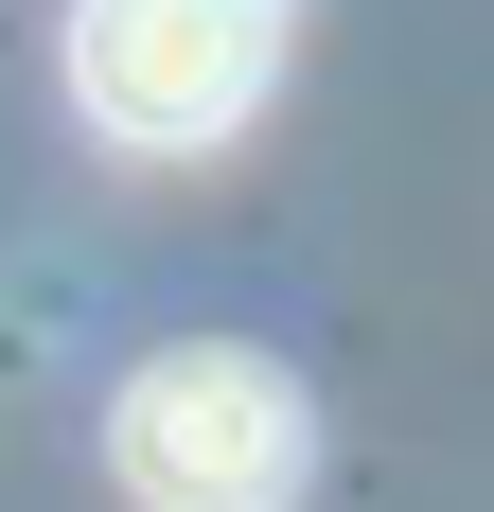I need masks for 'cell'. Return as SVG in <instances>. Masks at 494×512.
I'll list each match as a JSON object with an SVG mask.
<instances>
[{"mask_svg":"<svg viewBox=\"0 0 494 512\" xmlns=\"http://www.w3.org/2000/svg\"><path fill=\"white\" fill-rule=\"evenodd\" d=\"M247 18H283V0H247Z\"/></svg>","mask_w":494,"mask_h":512,"instance_id":"3","label":"cell"},{"mask_svg":"<svg viewBox=\"0 0 494 512\" xmlns=\"http://www.w3.org/2000/svg\"><path fill=\"white\" fill-rule=\"evenodd\" d=\"M265 71H283V18H247V0H71V106L142 159L230 142Z\"/></svg>","mask_w":494,"mask_h":512,"instance_id":"2","label":"cell"},{"mask_svg":"<svg viewBox=\"0 0 494 512\" xmlns=\"http://www.w3.org/2000/svg\"><path fill=\"white\" fill-rule=\"evenodd\" d=\"M106 477H124L142 512H300L318 424H300V389H283L265 354L195 336V354H142V371H124V407H106Z\"/></svg>","mask_w":494,"mask_h":512,"instance_id":"1","label":"cell"}]
</instances>
